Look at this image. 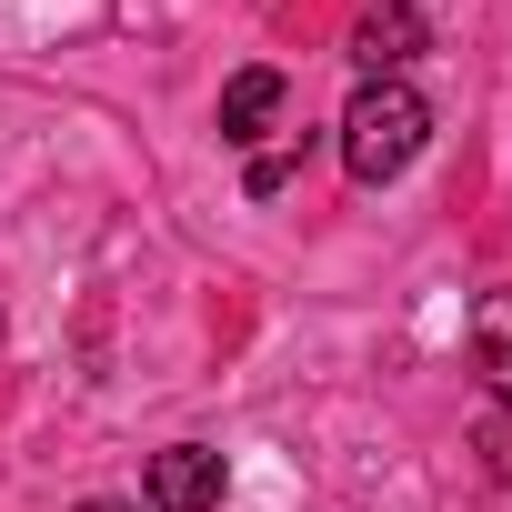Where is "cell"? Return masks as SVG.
<instances>
[{"mask_svg":"<svg viewBox=\"0 0 512 512\" xmlns=\"http://www.w3.org/2000/svg\"><path fill=\"white\" fill-rule=\"evenodd\" d=\"M422 141H432V101H422L412 81H362V91H352V111H342V171H352L362 191L402 181V171L422 161Z\"/></svg>","mask_w":512,"mask_h":512,"instance_id":"6da1fadb","label":"cell"},{"mask_svg":"<svg viewBox=\"0 0 512 512\" xmlns=\"http://www.w3.org/2000/svg\"><path fill=\"white\" fill-rule=\"evenodd\" d=\"M422 41H432V31H422L412 0H372V11L352 21V71H362V81H402V71L422 61Z\"/></svg>","mask_w":512,"mask_h":512,"instance_id":"7a4b0ae2","label":"cell"},{"mask_svg":"<svg viewBox=\"0 0 512 512\" xmlns=\"http://www.w3.org/2000/svg\"><path fill=\"white\" fill-rule=\"evenodd\" d=\"M151 512H221V452L201 442L151 452Z\"/></svg>","mask_w":512,"mask_h":512,"instance_id":"3957f363","label":"cell"},{"mask_svg":"<svg viewBox=\"0 0 512 512\" xmlns=\"http://www.w3.org/2000/svg\"><path fill=\"white\" fill-rule=\"evenodd\" d=\"M282 121V71H231L221 91V141H262Z\"/></svg>","mask_w":512,"mask_h":512,"instance_id":"277c9868","label":"cell"},{"mask_svg":"<svg viewBox=\"0 0 512 512\" xmlns=\"http://www.w3.org/2000/svg\"><path fill=\"white\" fill-rule=\"evenodd\" d=\"M472 362H482V382L512 402V292H482V302H472Z\"/></svg>","mask_w":512,"mask_h":512,"instance_id":"5b68a950","label":"cell"},{"mask_svg":"<svg viewBox=\"0 0 512 512\" xmlns=\"http://www.w3.org/2000/svg\"><path fill=\"white\" fill-rule=\"evenodd\" d=\"M482 452H492V472L512 482V412H492V422H482Z\"/></svg>","mask_w":512,"mask_h":512,"instance_id":"8992f818","label":"cell"},{"mask_svg":"<svg viewBox=\"0 0 512 512\" xmlns=\"http://www.w3.org/2000/svg\"><path fill=\"white\" fill-rule=\"evenodd\" d=\"M81 512H131V502H81Z\"/></svg>","mask_w":512,"mask_h":512,"instance_id":"52a82bcc","label":"cell"}]
</instances>
